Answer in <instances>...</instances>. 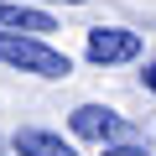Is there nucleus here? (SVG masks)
Masks as SVG:
<instances>
[{
  "label": "nucleus",
  "mask_w": 156,
  "mask_h": 156,
  "mask_svg": "<svg viewBox=\"0 0 156 156\" xmlns=\"http://www.w3.org/2000/svg\"><path fill=\"white\" fill-rule=\"evenodd\" d=\"M0 62L16 73H31V78H68L73 73V57L57 52L37 31H0Z\"/></svg>",
  "instance_id": "f257e3e1"
},
{
  "label": "nucleus",
  "mask_w": 156,
  "mask_h": 156,
  "mask_svg": "<svg viewBox=\"0 0 156 156\" xmlns=\"http://www.w3.org/2000/svg\"><path fill=\"white\" fill-rule=\"evenodd\" d=\"M68 130H73L78 140L109 146V140H125V135H130V120H125L120 109H109V104H78V109L68 115Z\"/></svg>",
  "instance_id": "f03ea898"
},
{
  "label": "nucleus",
  "mask_w": 156,
  "mask_h": 156,
  "mask_svg": "<svg viewBox=\"0 0 156 156\" xmlns=\"http://www.w3.org/2000/svg\"><path fill=\"white\" fill-rule=\"evenodd\" d=\"M89 62L99 68H115V62H135L140 57V31H125V26H94L89 42H83Z\"/></svg>",
  "instance_id": "7ed1b4c3"
},
{
  "label": "nucleus",
  "mask_w": 156,
  "mask_h": 156,
  "mask_svg": "<svg viewBox=\"0 0 156 156\" xmlns=\"http://www.w3.org/2000/svg\"><path fill=\"white\" fill-rule=\"evenodd\" d=\"M0 31H37V37H47V31H57V26H52L47 11L26 5V0H0Z\"/></svg>",
  "instance_id": "20e7f679"
},
{
  "label": "nucleus",
  "mask_w": 156,
  "mask_h": 156,
  "mask_svg": "<svg viewBox=\"0 0 156 156\" xmlns=\"http://www.w3.org/2000/svg\"><path fill=\"white\" fill-rule=\"evenodd\" d=\"M16 156H78L62 135H52V130H16Z\"/></svg>",
  "instance_id": "39448f33"
},
{
  "label": "nucleus",
  "mask_w": 156,
  "mask_h": 156,
  "mask_svg": "<svg viewBox=\"0 0 156 156\" xmlns=\"http://www.w3.org/2000/svg\"><path fill=\"white\" fill-rule=\"evenodd\" d=\"M104 156H151V151H146V146H130V140H109Z\"/></svg>",
  "instance_id": "423d86ee"
},
{
  "label": "nucleus",
  "mask_w": 156,
  "mask_h": 156,
  "mask_svg": "<svg viewBox=\"0 0 156 156\" xmlns=\"http://www.w3.org/2000/svg\"><path fill=\"white\" fill-rule=\"evenodd\" d=\"M140 83H146V89H151V94H156V62H151V68H146V73H140Z\"/></svg>",
  "instance_id": "0eeeda50"
},
{
  "label": "nucleus",
  "mask_w": 156,
  "mask_h": 156,
  "mask_svg": "<svg viewBox=\"0 0 156 156\" xmlns=\"http://www.w3.org/2000/svg\"><path fill=\"white\" fill-rule=\"evenodd\" d=\"M26 5H47V0H26ZM62 5H83V0H62Z\"/></svg>",
  "instance_id": "6e6552de"
},
{
  "label": "nucleus",
  "mask_w": 156,
  "mask_h": 156,
  "mask_svg": "<svg viewBox=\"0 0 156 156\" xmlns=\"http://www.w3.org/2000/svg\"><path fill=\"white\" fill-rule=\"evenodd\" d=\"M0 151H5V140H0Z\"/></svg>",
  "instance_id": "1a4fd4ad"
}]
</instances>
